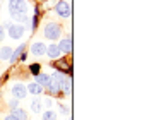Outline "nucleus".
<instances>
[{"label": "nucleus", "mask_w": 149, "mask_h": 120, "mask_svg": "<svg viewBox=\"0 0 149 120\" xmlns=\"http://www.w3.org/2000/svg\"><path fill=\"white\" fill-rule=\"evenodd\" d=\"M63 84H65V79H63V74H62V72H55L53 75H50V84H48V88L53 91V93H58V91L63 88Z\"/></svg>", "instance_id": "nucleus-1"}, {"label": "nucleus", "mask_w": 149, "mask_h": 120, "mask_svg": "<svg viewBox=\"0 0 149 120\" xmlns=\"http://www.w3.org/2000/svg\"><path fill=\"white\" fill-rule=\"evenodd\" d=\"M60 33H62V28H60L58 24H55V22L46 24L45 36L48 38V40H57V38H60Z\"/></svg>", "instance_id": "nucleus-2"}, {"label": "nucleus", "mask_w": 149, "mask_h": 120, "mask_svg": "<svg viewBox=\"0 0 149 120\" xmlns=\"http://www.w3.org/2000/svg\"><path fill=\"white\" fill-rule=\"evenodd\" d=\"M9 10L10 12H22V14H26L28 3L24 0H10L9 2Z\"/></svg>", "instance_id": "nucleus-3"}, {"label": "nucleus", "mask_w": 149, "mask_h": 120, "mask_svg": "<svg viewBox=\"0 0 149 120\" xmlns=\"http://www.w3.org/2000/svg\"><path fill=\"white\" fill-rule=\"evenodd\" d=\"M55 10H57V14L62 15V17H69V15H70V3H69V0L58 2V3L55 5Z\"/></svg>", "instance_id": "nucleus-4"}, {"label": "nucleus", "mask_w": 149, "mask_h": 120, "mask_svg": "<svg viewBox=\"0 0 149 120\" xmlns=\"http://www.w3.org/2000/svg\"><path fill=\"white\" fill-rule=\"evenodd\" d=\"M22 34H24V28H22L21 24H9V36H10V38L19 40Z\"/></svg>", "instance_id": "nucleus-5"}, {"label": "nucleus", "mask_w": 149, "mask_h": 120, "mask_svg": "<svg viewBox=\"0 0 149 120\" xmlns=\"http://www.w3.org/2000/svg\"><path fill=\"white\" fill-rule=\"evenodd\" d=\"M12 94H14L17 100L26 98V88H24L22 84H14V88H12Z\"/></svg>", "instance_id": "nucleus-6"}, {"label": "nucleus", "mask_w": 149, "mask_h": 120, "mask_svg": "<svg viewBox=\"0 0 149 120\" xmlns=\"http://www.w3.org/2000/svg\"><path fill=\"white\" fill-rule=\"evenodd\" d=\"M46 52V46L45 43H33V55H36V57H40V55H43Z\"/></svg>", "instance_id": "nucleus-7"}, {"label": "nucleus", "mask_w": 149, "mask_h": 120, "mask_svg": "<svg viewBox=\"0 0 149 120\" xmlns=\"http://www.w3.org/2000/svg\"><path fill=\"white\" fill-rule=\"evenodd\" d=\"M48 57H52V59H58L60 57V50H58V46L57 45H50L48 48H46V52H45Z\"/></svg>", "instance_id": "nucleus-8"}, {"label": "nucleus", "mask_w": 149, "mask_h": 120, "mask_svg": "<svg viewBox=\"0 0 149 120\" xmlns=\"http://www.w3.org/2000/svg\"><path fill=\"white\" fill-rule=\"evenodd\" d=\"M57 46H58L60 52H63V53H69V52H70V48H72V46H70V38H65V40H62V41H60V45H57Z\"/></svg>", "instance_id": "nucleus-9"}, {"label": "nucleus", "mask_w": 149, "mask_h": 120, "mask_svg": "<svg viewBox=\"0 0 149 120\" xmlns=\"http://www.w3.org/2000/svg\"><path fill=\"white\" fill-rule=\"evenodd\" d=\"M10 15H12V19L17 21L21 26H22V22H26V21H28V15L22 14V12H10Z\"/></svg>", "instance_id": "nucleus-10"}, {"label": "nucleus", "mask_w": 149, "mask_h": 120, "mask_svg": "<svg viewBox=\"0 0 149 120\" xmlns=\"http://www.w3.org/2000/svg\"><path fill=\"white\" fill-rule=\"evenodd\" d=\"M28 91L33 93V94H40V93L43 91V86H40L38 82H31L29 86H28Z\"/></svg>", "instance_id": "nucleus-11"}, {"label": "nucleus", "mask_w": 149, "mask_h": 120, "mask_svg": "<svg viewBox=\"0 0 149 120\" xmlns=\"http://www.w3.org/2000/svg\"><path fill=\"white\" fill-rule=\"evenodd\" d=\"M10 55H12V50H10L9 46H3V48L0 50V59L2 60H10Z\"/></svg>", "instance_id": "nucleus-12"}, {"label": "nucleus", "mask_w": 149, "mask_h": 120, "mask_svg": "<svg viewBox=\"0 0 149 120\" xmlns=\"http://www.w3.org/2000/svg\"><path fill=\"white\" fill-rule=\"evenodd\" d=\"M40 86H46L48 88V84H50V75H45V74H40L38 75V81H36Z\"/></svg>", "instance_id": "nucleus-13"}, {"label": "nucleus", "mask_w": 149, "mask_h": 120, "mask_svg": "<svg viewBox=\"0 0 149 120\" xmlns=\"http://www.w3.org/2000/svg\"><path fill=\"white\" fill-rule=\"evenodd\" d=\"M22 53H24V45L21 46V48H17L15 52H12V55H10V60H12V62H15V60L19 59V57L22 59Z\"/></svg>", "instance_id": "nucleus-14"}, {"label": "nucleus", "mask_w": 149, "mask_h": 120, "mask_svg": "<svg viewBox=\"0 0 149 120\" xmlns=\"http://www.w3.org/2000/svg\"><path fill=\"white\" fill-rule=\"evenodd\" d=\"M12 115H14L15 119H19V120H26V119H28V115H26V112H24V110H21V108H15V110H14V113H12Z\"/></svg>", "instance_id": "nucleus-15"}, {"label": "nucleus", "mask_w": 149, "mask_h": 120, "mask_svg": "<svg viewBox=\"0 0 149 120\" xmlns=\"http://www.w3.org/2000/svg\"><path fill=\"white\" fill-rule=\"evenodd\" d=\"M31 108H33V112H34V113L41 112V101H40V100H34V101H33V105H31Z\"/></svg>", "instance_id": "nucleus-16"}, {"label": "nucleus", "mask_w": 149, "mask_h": 120, "mask_svg": "<svg viewBox=\"0 0 149 120\" xmlns=\"http://www.w3.org/2000/svg\"><path fill=\"white\" fill-rule=\"evenodd\" d=\"M43 120H55V112H43Z\"/></svg>", "instance_id": "nucleus-17"}, {"label": "nucleus", "mask_w": 149, "mask_h": 120, "mask_svg": "<svg viewBox=\"0 0 149 120\" xmlns=\"http://www.w3.org/2000/svg\"><path fill=\"white\" fill-rule=\"evenodd\" d=\"M29 70H31V72H33L34 75H40V65H38V63L31 65V67H29Z\"/></svg>", "instance_id": "nucleus-18"}, {"label": "nucleus", "mask_w": 149, "mask_h": 120, "mask_svg": "<svg viewBox=\"0 0 149 120\" xmlns=\"http://www.w3.org/2000/svg\"><path fill=\"white\" fill-rule=\"evenodd\" d=\"M5 120H19V119H15L14 115H7V117H5Z\"/></svg>", "instance_id": "nucleus-19"}, {"label": "nucleus", "mask_w": 149, "mask_h": 120, "mask_svg": "<svg viewBox=\"0 0 149 120\" xmlns=\"http://www.w3.org/2000/svg\"><path fill=\"white\" fill-rule=\"evenodd\" d=\"M0 36H3V29H2V26H0Z\"/></svg>", "instance_id": "nucleus-20"}]
</instances>
